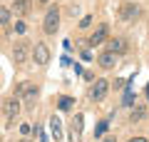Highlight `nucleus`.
<instances>
[{
	"mask_svg": "<svg viewBox=\"0 0 149 142\" xmlns=\"http://www.w3.org/2000/svg\"><path fill=\"white\" fill-rule=\"evenodd\" d=\"M60 27V10L57 8H50L47 15H45V22H42V30L47 32V35H55Z\"/></svg>",
	"mask_w": 149,
	"mask_h": 142,
	"instance_id": "obj_1",
	"label": "nucleus"
},
{
	"mask_svg": "<svg viewBox=\"0 0 149 142\" xmlns=\"http://www.w3.org/2000/svg\"><path fill=\"white\" fill-rule=\"evenodd\" d=\"M32 60H35L37 65H47V63H50V50H47V45L37 42L35 50H32Z\"/></svg>",
	"mask_w": 149,
	"mask_h": 142,
	"instance_id": "obj_2",
	"label": "nucleus"
},
{
	"mask_svg": "<svg viewBox=\"0 0 149 142\" xmlns=\"http://www.w3.org/2000/svg\"><path fill=\"white\" fill-rule=\"evenodd\" d=\"M107 87H109V82H107V80H95V85H92V100L100 102L102 97L107 95Z\"/></svg>",
	"mask_w": 149,
	"mask_h": 142,
	"instance_id": "obj_3",
	"label": "nucleus"
},
{
	"mask_svg": "<svg viewBox=\"0 0 149 142\" xmlns=\"http://www.w3.org/2000/svg\"><path fill=\"white\" fill-rule=\"evenodd\" d=\"M3 112H5V117H8V120H15V115L20 112V105H17V100H15V97H10V100H5V102H3Z\"/></svg>",
	"mask_w": 149,
	"mask_h": 142,
	"instance_id": "obj_4",
	"label": "nucleus"
},
{
	"mask_svg": "<svg viewBox=\"0 0 149 142\" xmlns=\"http://www.w3.org/2000/svg\"><path fill=\"white\" fill-rule=\"evenodd\" d=\"M22 102H25L27 107L35 105V97H37V87H32V85H22Z\"/></svg>",
	"mask_w": 149,
	"mask_h": 142,
	"instance_id": "obj_5",
	"label": "nucleus"
},
{
	"mask_svg": "<svg viewBox=\"0 0 149 142\" xmlns=\"http://www.w3.org/2000/svg\"><path fill=\"white\" fill-rule=\"evenodd\" d=\"M82 127H85V117H82V115H74V122H72V132H70L72 142H77V140H80V135H82Z\"/></svg>",
	"mask_w": 149,
	"mask_h": 142,
	"instance_id": "obj_6",
	"label": "nucleus"
},
{
	"mask_svg": "<svg viewBox=\"0 0 149 142\" xmlns=\"http://www.w3.org/2000/svg\"><path fill=\"white\" fill-rule=\"evenodd\" d=\"M50 132H52L55 142H60V137H62V120L60 117H50Z\"/></svg>",
	"mask_w": 149,
	"mask_h": 142,
	"instance_id": "obj_7",
	"label": "nucleus"
},
{
	"mask_svg": "<svg viewBox=\"0 0 149 142\" xmlns=\"http://www.w3.org/2000/svg\"><path fill=\"white\" fill-rule=\"evenodd\" d=\"M104 37H107V25H100V27H97V32L87 40V45L95 47V45H100V42H104Z\"/></svg>",
	"mask_w": 149,
	"mask_h": 142,
	"instance_id": "obj_8",
	"label": "nucleus"
},
{
	"mask_svg": "<svg viewBox=\"0 0 149 142\" xmlns=\"http://www.w3.org/2000/svg\"><path fill=\"white\" fill-rule=\"evenodd\" d=\"M25 55H27V45L25 42H17L15 50H13V60L15 63H25Z\"/></svg>",
	"mask_w": 149,
	"mask_h": 142,
	"instance_id": "obj_9",
	"label": "nucleus"
},
{
	"mask_svg": "<svg viewBox=\"0 0 149 142\" xmlns=\"http://www.w3.org/2000/svg\"><path fill=\"white\" fill-rule=\"evenodd\" d=\"M134 100H137V92H134V85H129V82H127V87H124V100H122V105L132 107V105H134Z\"/></svg>",
	"mask_w": 149,
	"mask_h": 142,
	"instance_id": "obj_10",
	"label": "nucleus"
},
{
	"mask_svg": "<svg viewBox=\"0 0 149 142\" xmlns=\"http://www.w3.org/2000/svg\"><path fill=\"white\" fill-rule=\"evenodd\" d=\"M114 63H117V58H114V53H104V55H100V65H102L104 70L114 67Z\"/></svg>",
	"mask_w": 149,
	"mask_h": 142,
	"instance_id": "obj_11",
	"label": "nucleus"
},
{
	"mask_svg": "<svg viewBox=\"0 0 149 142\" xmlns=\"http://www.w3.org/2000/svg\"><path fill=\"white\" fill-rule=\"evenodd\" d=\"M127 50V42L122 40V37H117V40H109V53H124Z\"/></svg>",
	"mask_w": 149,
	"mask_h": 142,
	"instance_id": "obj_12",
	"label": "nucleus"
},
{
	"mask_svg": "<svg viewBox=\"0 0 149 142\" xmlns=\"http://www.w3.org/2000/svg\"><path fill=\"white\" fill-rule=\"evenodd\" d=\"M134 15H137V8H134V3H127V5L122 8V20H132Z\"/></svg>",
	"mask_w": 149,
	"mask_h": 142,
	"instance_id": "obj_13",
	"label": "nucleus"
},
{
	"mask_svg": "<svg viewBox=\"0 0 149 142\" xmlns=\"http://www.w3.org/2000/svg\"><path fill=\"white\" fill-rule=\"evenodd\" d=\"M15 10L17 13H27V10H30V0H17V3H15Z\"/></svg>",
	"mask_w": 149,
	"mask_h": 142,
	"instance_id": "obj_14",
	"label": "nucleus"
},
{
	"mask_svg": "<svg viewBox=\"0 0 149 142\" xmlns=\"http://www.w3.org/2000/svg\"><path fill=\"white\" fill-rule=\"evenodd\" d=\"M72 97H60V102H57V107L60 110H70V107H72Z\"/></svg>",
	"mask_w": 149,
	"mask_h": 142,
	"instance_id": "obj_15",
	"label": "nucleus"
},
{
	"mask_svg": "<svg viewBox=\"0 0 149 142\" xmlns=\"http://www.w3.org/2000/svg\"><path fill=\"white\" fill-rule=\"evenodd\" d=\"M8 20H10V10L8 8H0V25H5Z\"/></svg>",
	"mask_w": 149,
	"mask_h": 142,
	"instance_id": "obj_16",
	"label": "nucleus"
},
{
	"mask_svg": "<svg viewBox=\"0 0 149 142\" xmlns=\"http://www.w3.org/2000/svg\"><path fill=\"white\" fill-rule=\"evenodd\" d=\"M142 117H144V110H142V107H137V110L132 112V122H137V120H142Z\"/></svg>",
	"mask_w": 149,
	"mask_h": 142,
	"instance_id": "obj_17",
	"label": "nucleus"
},
{
	"mask_svg": "<svg viewBox=\"0 0 149 142\" xmlns=\"http://www.w3.org/2000/svg\"><path fill=\"white\" fill-rule=\"evenodd\" d=\"M90 25H92V15H85L80 20V27H90Z\"/></svg>",
	"mask_w": 149,
	"mask_h": 142,
	"instance_id": "obj_18",
	"label": "nucleus"
},
{
	"mask_svg": "<svg viewBox=\"0 0 149 142\" xmlns=\"http://www.w3.org/2000/svg\"><path fill=\"white\" fill-rule=\"evenodd\" d=\"M107 125H109L107 120H104V122H100V125H97V130H95V135H102V132L107 130Z\"/></svg>",
	"mask_w": 149,
	"mask_h": 142,
	"instance_id": "obj_19",
	"label": "nucleus"
},
{
	"mask_svg": "<svg viewBox=\"0 0 149 142\" xmlns=\"http://www.w3.org/2000/svg\"><path fill=\"white\" fill-rule=\"evenodd\" d=\"M127 82H129V80H114V87H117V90L119 87H127Z\"/></svg>",
	"mask_w": 149,
	"mask_h": 142,
	"instance_id": "obj_20",
	"label": "nucleus"
},
{
	"mask_svg": "<svg viewBox=\"0 0 149 142\" xmlns=\"http://www.w3.org/2000/svg\"><path fill=\"white\" fill-rule=\"evenodd\" d=\"M129 142H147L144 137H134V140H129Z\"/></svg>",
	"mask_w": 149,
	"mask_h": 142,
	"instance_id": "obj_21",
	"label": "nucleus"
},
{
	"mask_svg": "<svg viewBox=\"0 0 149 142\" xmlns=\"http://www.w3.org/2000/svg\"><path fill=\"white\" fill-rule=\"evenodd\" d=\"M102 142H114V137H104V140H102Z\"/></svg>",
	"mask_w": 149,
	"mask_h": 142,
	"instance_id": "obj_22",
	"label": "nucleus"
},
{
	"mask_svg": "<svg viewBox=\"0 0 149 142\" xmlns=\"http://www.w3.org/2000/svg\"><path fill=\"white\" fill-rule=\"evenodd\" d=\"M147 97H149V85H147Z\"/></svg>",
	"mask_w": 149,
	"mask_h": 142,
	"instance_id": "obj_23",
	"label": "nucleus"
},
{
	"mask_svg": "<svg viewBox=\"0 0 149 142\" xmlns=\"http://www.w3.org/2000/svg\"><path fill=\"white\" fill-rule=\"evenodd\" d=\"M37 3H47V0H37Z\"/></svg>",
	"mask_w": 149,
	"mask_h": 142,
	"instance_id": "obj_24",
	"label": "nucleus"
},
{
	"mask_svg": "<svg viewBox=\"0 0 149 142\" xmlns=\"http://www.w3.org/2000/svg\"><path fill=\"white\" fill-rule=\"evenodd\" d=\"M22 142H30V140H22Z\"/></svg>",
	"mask_w": 149,
	"mask_h": 142,
	"instance_id": "obj_25",
	"label": "nucleus"
},
{
	"mask_svg": "<svg viewBox=\"0 0 149 142\" xmlns=\"http://www.w3.org/2000/svg\"><path fill=\"white\" fill-rule=\"evenodd\" d=\"M15 3H17V0H15Z\"/></svg>",
	"mask_w": 149,
	"mask_h": 142,
	"instance_id": "obj_26",
	"label": "nucleus"
}]
</instances>
